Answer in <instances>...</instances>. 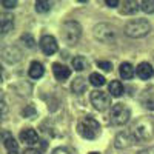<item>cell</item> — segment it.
Wrapping results in <instances>:
<instances>
[{
  "mask_svg": "<svg viewBox=\"0 0 154 154\" xmlns=\"http://www.w3.org/2000/svg\"><path fill=\"white\" fill-rule=\"evenodd\" d=\"M77 131H79V134L82 137L93 140L100 133V125L94 117H83L79 123H77Z\"/></svg>",
  "mask_w": 154,
  "mask_h": 154,
  "instance_id": "7a4b0ae2",
  "label": "cell"
},
{
  "mask_svg": "<svg viewBox=\"0 0 154 154\" xmlns=\"http://www.w3.org/2000/svg\"><path fill=\"white\" fill-rule=\"evenodd\" d=\"M119 72H120V77L125 80H130L133 79V75H134V66L131 65V63H128V62H123L120 68H119Z\"/></svg>",
  "mask_w": 154,
  "mask_h": 154,
  "instance_id": "9a60e30c",
  "label": "cell"
},
{
  "mask_svg": "<svg viewBox=\"0 0 154 154\" xmlns=\"http://www.w3.org/2000/svg\"><path fill=\"white\" fill-rule=\"evenodd\" d=\"M9 154H17V152H9Z\"/></svg>",
  "mask_w": 154,
  "mask_h": 154,
  "instance_id": "836d02e7",
  "label": "cell"
},
{
  "mask_svg": "<svg viewBox=\"0 0 154 154\" xmlns=\"http://www.w3.org/2000/svg\"><path fill=\"white\" fill-rule=\"evenodd\" d=\"M71 88H72V91L75 94H82V93H85V89H86V80L83 79V77H77V79L72 82Z\"/></svg>",
  "mask_w": 154,
  "mask_h": 154,
  "instance_id": "d6986e66",
  "label": "cell"
},
{
  "mask_svg": "<svg viewBox=\"0 0 154 154\" xmlns=\"http://www.w3.org/2000/svg\"><path fill=\"white\" fill-rule=\"evenodd\" d=\"M131 117V111L128 106H125L123 103H117L114 105L111 109V122L114 125H125Z\"/></svg>",
  "mask_w": 154,
  "mask_h": 154,
  "instance_id": "8992f818",
  "label": "cell"
},
{
  "mask_svg": "<svg viewBox=\"0 0 154 154\" xmlns=\"http://www.w3.org/2000/svg\"><path fill=\"white\" fill-rule=\"evenodd\" d=\"M145 154H154V146H152V148H149V149H146V151H145Z\"/></svg>",
  "mask_w": 154,
  "mask_h": 154,
  "instance_id": "4dcf8cb0",
  "label": "cell"
},
{
  "mask_svg": "<svg viewBox=\"0 0 154 154\" xmlns=\"http://www.w3.org/2000/svg\"><path fill=\"white\" fill-rule=\"evenodd\" d=\"M53 154H69V151L66 148H56L53 149Z\"/></svg>",
  "mask_w": 154,
  "mask_h": 154,
  "instance_id": "83f0119b",
  "label": "cell"
},
{
  "mask_svg": "<svg viewBox=\"0 0 154 154\" xmlns=\"http://www.w3.org/2000/svg\"><path fill=\"white\" fill-rule=\"evenodd\" d=\"M3 145H5V148L9 152H17V149H19V143L16 142V139L12 137L9 133L3 134Z\"/></svg>",
  "mask_w": 154,
  "mask_h": 154,
  "instance_id": "2e32d148",
  "label": "cell"
},
{
  "mask_svg": "<svg viewBox=\"0 0 154 154\" xmlns=\"http://www.w3.org/2000/svg\"><path fill=\"white\" fill-rule=\"evenodd\" d=\"M149 31H151V25L145 19H134V20H130L125 25V34L128 37H133V38L143 37Z\"/></svg>",
  "mask_w": 154,
  "mask_h": 154,
  "instance_id": "6da1fadb",
  "label": "cell"
},
{
  "mask_svg": "<svg viewBox=\"0 0 154 154\" xmlns=\"http://www.w3.org/2000/svg\"><path fill=\"white\" fill-rule=\"evenodd\" d=\"M31 79H40V77L45 74V68L40 62H32L31 66H29V71H28Z\"/></svg>",
  "mask_w": 154,
  "mask_h": 154,
  "instance_id": "5bb4252c",
  "label": "cell"
},
{
  "mask_svg": "<svg viewBox=\"0 0 154 154\" xmlns=\"http://www.w3.org/2000/svg\"><path fill=\"white\" fill-rule=\"evenodd\" d=\"M72 68L75 71H85L88 68V60L82 56H77L72 59Z\"/></svg>",
  "mask_w": 154,
  "mask_h": 154,
  "instance_id": "ffe728a7",
  "label": "cell"
},
{
  "mask_svg": "<svg viewBox=\"0 0 154 154\" xmlns=\"http://www.w3.org/2000/svg\"><path fill=\"white\" fill-rule=\"evenodd\" d=\"M40 48H42V51H43V54L53 56L54 53H57L59 45H57V40H56L53 35H43V37L40 38Z\"/></svg>",
  "mask_w": 154,
  "mask_h": 154,
  "instance_id": "ba28073f",
  "label": "cell"
},
{
  "mask_svg": "<svg viewBox=\"0 0 154 154\" xmlns=\"http://www.w3.org/2000/svg\"><path fill=\"white\" fill-rule=\"evenodd\" d=\"M89 83H91L93 86H103L105 83H106V79L102 74H99V72H93L91 75H89Z\"/></svg>",
  "mask_w": 154,
  "mask_h": 154,
  "instance_id": "44dd1931",
  "label": "cell"
},
{
  "mask_svg": "<svg viewBox=\"0 0 154 154\" xmlns=\"http://www.w3.org/2000/svg\"><path fill=\"white\" fill-rule=\"evenodd\" d=\"M140 8V3L139 2H133V0H128V2L123 3V8H122V12L123 14H136Z\"/></svg>",
  "mask_w": 154,
  "mask_h": 154,
  "instance_id": "ac0fdd59",
  "label": "cell"
},
{
  "mask_svg": "<svg viewBox=\"0 0 154 154\" xmlns=\"http://www.w3.org/2000/svg\"><path fill=\"white\" fill-rule=\"evenodd\" d=\"M2 117H3V114H2V112H0V122H2Z\"/></svg>",
  "mask_w": 154,
  "mask_h": 154,
  "instance_id": "d6a6232c",
  "label": "cell"
},
{
  "mask_svg": "<svg viewBox=\"0 0 154 154\" xmlns=\"http://www.w3.org/2000/svg\"><path fill=\"white\" fill-rule=\"evenodd\" d=\"M62 37L68 45H75L82 37V26L74 20L66 22L62 28Z\"/></svg>",
  "mask_w": 154,
  "mask_h": 154,
  "instance_id": "3957f363",
  "label": "cell"
},
{
  "mask_svg": "<svg viewBox=\"0 0 154 154\" xmlns=\"http://www.w3.org/2000/svg\"><path fill=\"white\" fill-rule=\"evenodd\" d=\"M152 131H154V125L151 120L148 119H142L139 120L136 125H134V130H133V134L137 140H148L151 136H152Z\"/></svg>",
  "mask_w": 154,
  "mask_h": 154,
  "instance_id": "5b68a950",
  "label": "cell"
},
{
  "mask_svg": "<svg viewBox=\"0 0 154 154\" xmlns=\"http://www.w3.org/2000/svg\"><path fill=\"white\" fill-rule=\"evenodd\" d=\"M134 140H136L134 134H131L130 131H122V133H119L117 136H116L114 145L117 148H128V146L133 145Z\"/></svg>",
  "mask_w": 154,
  "mask_h": 154,
  "instance_id": "9c48e42d",
  "label": "cell"
},
{
  "mask_svg": "<svg viewBox=\"0 0 154 154\" xmlns=\"http://www.w3.org/2000/svg\"><path fill=\"white\" fill-rule=\"evenodd\" d=\"M108 93L109 96L112 97H120L123 94V85L119 82V80H112L109 85H108Z\"/></svg>",
  "mask_w": 154,
  "mask_h": 154,
  "instance_id": "e0dca14e",
  "label": "cell"
},
{
  "mask_svg": "<svg viewBox=\"0 0 154 154\" xmlns=\"http://www.w3.org/2000/svg\"><path fill=\"white\" fill-rule=\"evenodd\" d=\"M14 28V16L9 12H0V34H8Z\"/></svg>",
  "mask_w": 154,
  "mask_h": 154,
  "instance_id": "30bf717a",
  "label": "cell"
},
{
  "mask_svg": "<svg viewBox=\"0 0 154 154\" xmlns=\"http://www.w3.org/2000/svg\"><path fill=\"white\" fill-rule=\"evenodd\" d=\"M93 32H94V37L102 43H111L116 38V28L109 23H97Z\"/></svg>",
  "mask_w": 154,
  "mask_h": 154,
  "instance_id": "277c9868",
  "label": "cell"
},
{
  "mask_svg": "<svg viewBox=\"0 0 154 154\" xmlns=\"http://www.w3.org/2000/svg\"><path fill=\"white\" fill-rule=\"evenodd\" d=\"M140 9L146 14H152L154 12V0H143L140 2Z\"/></svg>",
  "mask_w": 154,
  "mask_h": 154,
  "instance_id": "603a6c76",
  "label": "cell"
},
{
  "mask_svg": "<svg viewBox=\"0 0 154 154\" xmlns=\"http://www.w3.org/2000/svg\"><path fill=\"white\" fill-rule=\"evenodd\" d=\"M2 5L5 6V8H16L17 6V2L16 0H2Z\"/></svg>",
  "mask_w": 154,
  "mask_h": 154,
  "instance_id": "484cf974",
  "label": "cell"
},
{
  "mask_svg": "<svg viewBox=\"0 0 154 154\" xmlns=\"http://www.w3.org/2000/svg\"><path fill=\"white\" fill-rule=\"evenodd\" d=\"M0 80H2V66H0Z\"/></svg>",
  "mask_w": 154,
  "mask_h": 154,
  "instance_id": "1f68e13d",
  "label": "cell"
},
{
  "mask_svg": "<svg viewBox=\"0 0 154 154\" xmlns=\"http://www.w3.org/2000/svg\"><path fill=\"white\" fill-rule=\"evenodd\" d=\"M53 72H54V77L60 82H63L71 75V69L66 65H62V63H53Z\"/></svg>",
  "mask_w": 154,
  "mask_h": 154,
  "instance_id": "7c38bea8",
  "label": "cell"
},
{
  "mask_svg": "<svg viewBox=\"0 0 154 154\" xmlns=\"http://www.w3.org/2000/svg\"><path fill=\"white\" fill-rule=\"evenodd\" d=\"M136 72H137V75H139L142 80H148V79H151V75L154 74L152 66L149 65V63H146V62L139 63V66H137Z\"/></svg>",
  "mask_w": 154,
  "mask_h": 154,
  "instance_id": "4fadbf2b",
  "label": "cell"
},
{
  "mask_svg": "<svg viewBox=\"0 0 154 154\" xmlns=\"http://www.w3.org/2000/svg\"><path fill=\"white\" fill-rule=\"evenodd\" d=\"M22 40H23V42H26V46L34 48V38H32L29 34H25V35H22Z\"/></svg>",
  "mask_w": 154,
  "mask_h": 154,
  "instance_id": "d4e9b609",
  "label": "cell"
},
{
  "mask_svg": "<svg viewBox=\"0 0 154 154\" xmlns=\"http://www.w3.org/2000/svg\"><path fill=\"white\" fill-rule=\"evenodd\" d=\"M105 3H106L108 6L114 8V6H117V5H119V0H105Z\"/></svg>",
  "mask_w": 154,
  "mask_h": 154,
  "instance_id": "f546056e",
  "label": "cell"
},
{
  "mask_svg": "<svg viewBox=\"0 0 154 154\" xmlns=\"http://www.w3.org/2000/svg\"><path fill=\"white\" fill-rule=\"evenodd\" d=\"M34 114H35V109L32 106H28V108L23 109V116H25V117H28V116H29V117H32Z\"/></svg>",
  "mask_w": 154,
  "mask_h": 154,
  "instance_id": "4316f807",
  "label": "cell"
},
{
  "mask_svg": "<svg viewBox=\"0 0 154 154\" xmlns=\"http://www.w3.org/2000/svg\"><path fill=\"white\" fill-rule=\"evenodd\" d=\"M51 6H53V3L46 2V0H38V2H35V11L40 12V14H43V12H48V11L51 9Z\"/></svg>",
  "mask_w": 154,
  "mask_h": 154,
  "instance_id": "7402d4cb",
  "label": "cell"
},
{
  "mask_svg": "<svg viewBox=\"0 0 154 154\" xmlns=\"http://www.w3.org/2000/svg\"><path fill=\"white\" fill-rule=\"evenodd\" d=\"M23 154H42L38 149H34V148H28V149H25Z\"/></svg>",
  "mask_w": 154,
  "mask_h": 154,
  "instance_id": "f1b7e54d",
  "label": "cell"
},
{
  "mask_svg": "<svg viewBox=\"0 0 154 154\" xmlns=\"http://www.w3.org/2000/svg\"><path fill=\"white\" fill-rule=\"evenodd\" d=\"M97 65H99V68H102L103 71H111V68H112V65L109 62H106V60H100Z\"/></svg>",
  "mask_w": 154,
  "mask_h": 154,
  "instance_id": "cb8c5ba5",
  "label": "cell"
},
{
  "mask_svg": "<svg viewBox=\"0 0 154 154\" xmlns=\"http://www.w3.org/2000/svg\"><path fill=\"white\" fill-rule=\"evenodd\" d=\"M20 140L26 145H34L38 142V134L32 128H25V130L20 131Z\"/></svg>",
  "mask_w": 154,
  "mask_h": 154,
  "instance_id": "8fae6325",
  "label": "cell"
},
{
  "mask_svg": "<svg viewBox=\"0 0 154 154\" xmlns=\"http://www.w3.org/2000/svg\"><path fill=\"white\" fill-rule=\"evenodd\" d=\"M91 103L94 105L96 109L99 111H105L109 108L111 105V96L105 91H100V89H96V91L91 93Z\"/></svg>",
  "mask_w": 154,
  "mask_h": 154,
  "instance_id": "52a82bcc",
  "label": "cell"
},
{
  "mask_svg": "<svg viewBox=\"0 0 154 154\" xmlns=\"http://www.w3.org/2000/svg\"><path fill=\"white\" fill-rule=\"evenodd\" d=\"M89 154H97V152H89Z\"/></svg>",
  "mask_w": 154,
  "mask_h": 154,
  "instance_id": "e575fe53",
  "label": "cell"
}]
</instances>
